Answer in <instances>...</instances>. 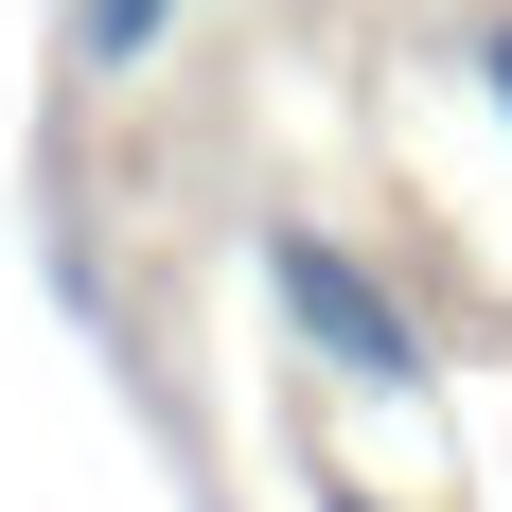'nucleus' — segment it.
<instances>
[{
  "mask_svg": "<svg viewBox=\"0 0 512 512\" xmlns=\"http://www.w3.org/2000/svg\"><path fill=\"white\" fill-rule=\"evenodd\" d=\"M301 512H389V495H371V477H318V495H301Z\"/></svg>",
  "mask_w": 512,
  "mask_h": 512,
  "instance_id": "obj_4",
  "label": "nucleus"
},
{
  "mask_svg": "<svg viewBox=\"0 0 512 512\" xmlns=\"http://www.w3.org/2000/svg\"><path fill=\"white\" fill-rule=\"evenodd\" d=\"M477 106H495V124H512V0H495V18H477Z\"/></svg>",
  "mask_w": 512,
  "mask_h": 512,
  "instance_id": "obj_3",
  "label": "nucleus"
},
{
  "mask_svg": "<svg viewBox=\"0 0 512 512\" xmlns=\"http://www.w3.org/2000/svg\"><path fill=\"white\" fill-rule=\"evenodd\" d=\"M195 0H71V71L89 89H124V71H159V36H177Z\"/></svg>",
  "mask_w": 512,
  "mask_h": 512,
  "instance_id": "obj_2",
  "label": "nucleus"
},
{
  "mask_svg": "<svg viewBox=\"0 0 512 512\" xmlns=\"http://www.w3.org/2000/svg\"><path fill=\"white\" fill-rule=\"evenodd\" d=\"M248 265H265V318L301 336V371H318V389H371V407H407L424 371H442L424 301L354 248V230H318V212H265V230H248Z\"/></svg>",
  "mask_w": 512,
  "mask_h": 512,
  "instance_id": "obj_1",
  "label": "nucleus"
}]
</instances>
